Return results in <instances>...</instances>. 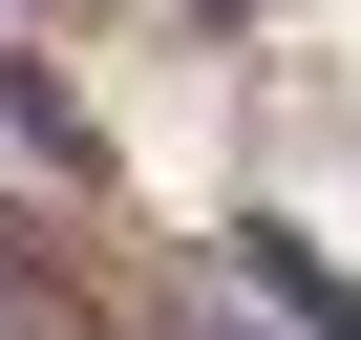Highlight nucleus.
<instances>
[{
    "instance_id": "1",
    "label": "nucleus",
    "mask_w": 361,
    "mask_h": 340,
    "mask_svg": "<svg viewBox=\"0 0 361 340\" xmlns=\"http://www.w3.org/2000/svg\"><path fill=\"white\" fill-rule=\"evenodd\" d=\"M255 298H298V340H361V298H340V277H319L298 234H255Z\"/></svg>"
}]
</instances>
